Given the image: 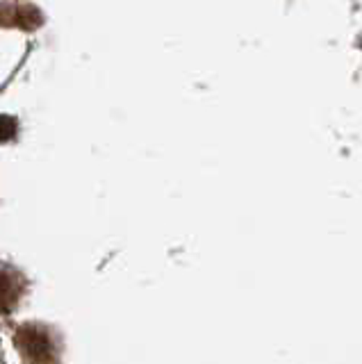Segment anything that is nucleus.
I'll list each match as a JSON object with an SVG mask.
<instances>
[{
    "label": "nucleus",
    "mask_w": 362,
    "mask_h": 364,
    "mask_svg": "<svg viewBox=\"0 0 362 364\" xmlns=\"http://www.w3.org/2000/svg\"><path fill=\"white\" fill-rule=\"evenodd\" d=\"M14 346L26 364H58V346H55L53 333L41 323L16 328Z\"/></svg>",
    "instance_id": "f257e3e1"
},
{
    "label": "nucleus",
    "mask_w": 362,
    "mask_h": 364,
    "mask_svg": "<svg viewBox=\"0 0 362 364\" xmlns=\"http://www.w3.org/2000/svg\"><path fill=\"white\" fill-rule=\"evenodd\" d=\"M5 21L9 26H16L21 30H35L41 26V14H39V9L32 5H18L9 11V16Z\"/></svg>",
    "instance_id": "7ed1b4c3"
},
{
    "label": "nucleus",
    "mask_w": 362,
    "mask_h": 364,
    "mask_svg": "<svg viewBox=\"0 0 362 364\" xmlns=\"http://www.w3.org/2000/svg\"><path fill=\"white\" fill-rule=\"evenodd\" d=\"M26 276L12 264L0 262V312L9 314L16 310L21 296L26 294Z\"/></svg>",
    "instance_id": "f03ea898"
},
{
    "label": "nucleus",
    "mask_w": 362,
    "mask_h": 364,
    "mask_svg": "<svg viewBox=\"0 0 362 364\" xmlns=\"http://www.w3.org/2000/svg\"><path fill=\"white\" fill-rule=\"evenodd\" d=\"M18 130L16 119L9 117V114H0V144H5L9 139H14V134Z\"/></svg>",
    "instance_id": "20e7f679"
}]
</instances>
